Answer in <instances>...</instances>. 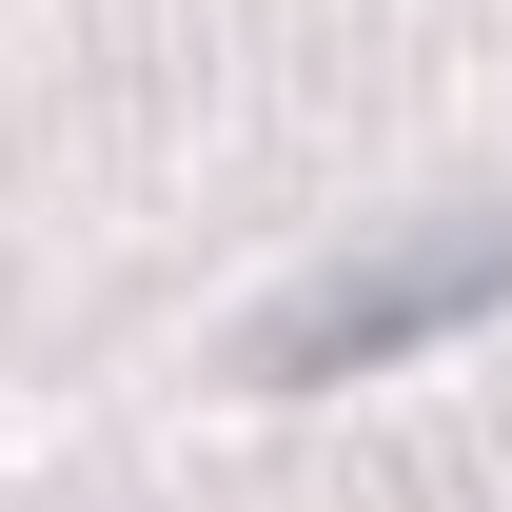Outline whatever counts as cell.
Returning a JSON list of instances; mask_svg holds the SVG:
<instances>
[{
	"label": "cell",
	"mask_w": 512,
	"mask_h": 512,
	"mask_svg": "<svg viewBox=\"0 0 512 512\" xmlns=\"http://www.w3.org/2000/svg\"><path fill=\"white\" fill-rule=\"evenodd\" d=\"M512 296V217L493 237H434V256H375V276H335L316 316H276V375H375V355H414V335L493 316Z\"/></svg>",
	"instance_id": "1"
}]
</instances>
